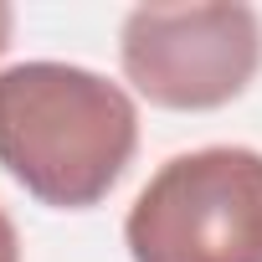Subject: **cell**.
Wrapping results in <instances>:
<instances>
[{"instance_id":"obj_1","label":"cell","mask_w":262,"mask_h":262,"mask_svg":"<svg viewBox=\"0 0 262 262\" xmlns=\"http://www.w3.org/2000/svg\"><path fill=\"white\" fill-rule=\"evenodd\" d=\"M139 149V108L123 82L77 62L0 72V170L52 211L98 206Z\"/></svg>"},{"instance_id":"obj_2","label":"cell","mask_w":262,"mask_h":262,"mask_svg":"<svg viewBox=\"0 0 262 262\" xmlns=\"http://www.w3.org/2000/svg\"><path fill=\"white\" fill-rule=\"evenodd\" d=\"M134 262H262V155L206 144L170 155L123 216Z\"/></svg>"},{"instance_id":"obj_3","label":"cell","mask_w":262,"mask_h":262,"mask_svg":"<svg viewBox=\"0 0 262 262\" xmlns=\"http://www.w3.org/2000/svg\"><path fill=\"white\" fill-rule=\"evenodd\" d=\"M118 67L170 113H211L242 98L262 67V21L242 0L134 6L118 26Z\"/></svg>"},{"instance_id":"obj_4","label":"cell","mask_w":262,"mask_h":262,"mask_svg":"<svg viewBox=\"0 0 262 262\" xmlns=\"http://www.w3.org/2000/svg\"><path fill=\"white\" fill-rule=\"evenodd\" d=\"M0 262H21V242H16V226L6 211H0Z\"/></svg>"},{"instance_id":"obj_5","label":"cell","mask_w":262,"mask_h":262,"mask_svg":"<svg viewBox=\"0 0 262 262\" xmlns=\"http://www.w3.org/2000/svg\"><path fill=\"white\" fill-rule=\"evenodd\" d=\"M11 31H16V11L0 0V57H6V47H11Z\"/></svg>"}]
</instances>
